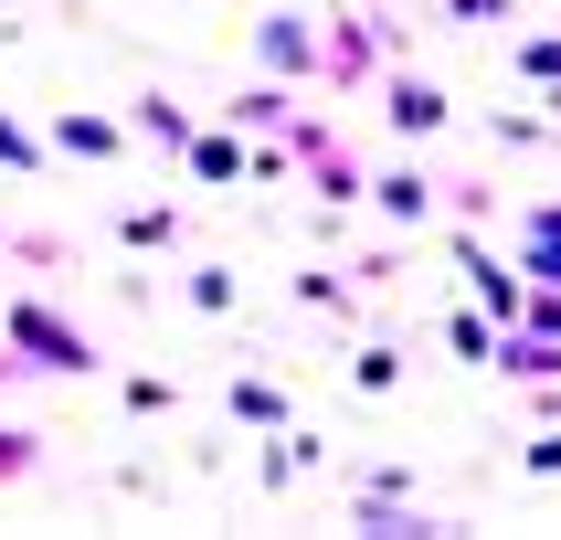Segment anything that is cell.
<instances>
[{"instance_id":"cell-1","label":"cell","mask_w":561,"mask_h":540,"mask_svg":"<svg viewBox=\"0 0 561 540\" xmlns=\"http://www.w3.org/2000/svg\"><path fill=\"white\" fill-rule=\"evenodd\" d=\"M11 340H22V349H43V371H85V360H95V349L75 340V329H54L43 308H11Z\"/></svg>"},{"instance_id":"cell-5","label":"cell","mask_w":561,"mask_h":540,"mask_svg":"<svg viewBox=\"0 0 561 540\" xmlns=\"http://www.w3.org/2000/svg\"><path fill=\"white\" fill-rule=\"evenodd\" d=\"M138 138H159V149H181L191 127H181V106H170V95H149V106H138Z\"/></svg>"},{"instance_id":"cell-11","label":"cell","mask_w":561,"mask_h":540,"mask_svg":"<svg viewBox=\"0 0 561 540\" xmlns=\"http://www.w3.org/2000/svg\"><path fill=\"white\" fill-rule=\"evenodd\" d=\"M456 11H467V22H508V11H499V0H456Z\"/></svg>"},{"instance_id":"cell-3","label":"cell","mask_w":561,"mask_h":540,"mask_svg":"<svg viewBox=\"0 0 561 540\" xmlns=\"http://www.w3.org/2000/svg\"><path fill=\"white\" fill-rule=\"evenodd\" d=\"M392 127H403V138L445 127V95H435V85H392Z\"/></svg>"},{"instance_id":"cell-9","label":"cell","mask_w":561,"mask_h":540,"mask_svg":"<svg viewBox=\"0 0 561 540\" xmlns=\"http://www.w3.org/2000/svg\"><path fill=\"white\" fill-rule=\"evenodd\" d=\"M0 159H11V170H32V159H43V149H32V138H22V127H11V117H0Z\"/></svg>"},{"instance_id":"cell-4","label":"cell","mask_w":561,"mask_h":540,"mask_svg":"<svg viewBox=\"0 0 561 540\" xmlns=\"http://www.w3.org/2000/svg\"><path fill=\"white\" fill-rule=\"evenodd\" d=\"M467 276H477V297H488V308H499V318H519V286H508V276H499V265H488V254H477V244H467Z\"/></svg>"},{"instance_id":"cell-10","label":"cell","mask_w":561,"mask_h":540,"mask_svg":"<svg viewBox=\"0 0 561 540\" xmlns=\"http://www.w3.org/2000/svg\"><path fill=\"white\" fill-rule=\"evenodd\" d=\"M530 467H540V476H561V435H540V445H530Z\"/></svg>"},{"instance_id":"cell-7","label":"cell","mask_w":561,"mask_h":540,"mask_svg":"<svg viewBox=\"0 0 561 540\" xmlns=\"http://www.w3.org/2000/svg\"><path fill=\"white\" fill-rule=\"evenodd\" d=\"M191 170H202V181H233V170H244V149H233V138H202V149H191Z\"/></svg>"},{"instance_id":"cell-2","label":"cell","mask_w":561,"mask_h":540,"mask_svg":"<svg viewBox=\"0 0 561 540\" xmlns=\"http://www.w3.org/2000/svg\"><path fill=\"white\" fill-rule=\"evenodd\" d=\"M254 43H265V64H276V74H297V64H318V43L297 32V11H276V22L254 32Z\"/></svg>"},{"instance_id":"cell-6","label":"cell","mask_w":561,"mask_h":540,"mask_svg":"<svg viewBox=\"0 0 561 540\" xmlns=\"http://www.w3.org/2000/svg\"><path fill=\"white\" fill-rule=\"evenodd\" d=\"M54 138H64V149H85V159H106V149H117V127H106V117H64Z\"/></svg>"},{"instance_id":"cell-8","label":"cell","mask_w":561,"mask_h":540,"mask_svg":"<svg viewBox=\"0 0 561 540\" xmlns=\"http://www.w3.org/2000/svg\"><path fill=\"white\" fill-rule=\"evenodd\" d=\"M233 413H244V424H276L286 403H276V392H265V381H233Z\"/></svg>"}]
</instances>
